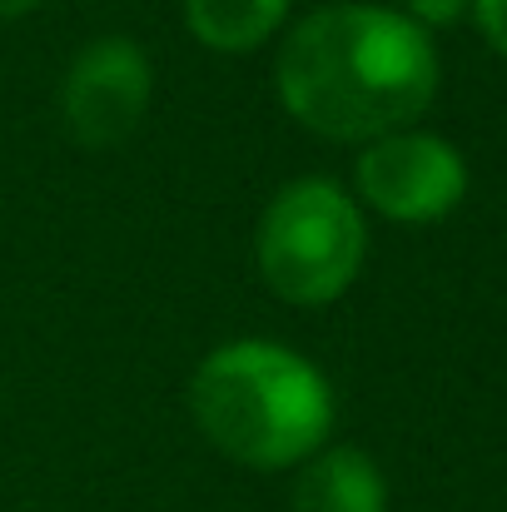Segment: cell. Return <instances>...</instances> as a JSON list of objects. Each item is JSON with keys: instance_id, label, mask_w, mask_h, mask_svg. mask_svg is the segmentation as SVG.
I'll list each match as a JSON object with an SVG mask.
<instances>
[{"instance_id": "cell-1", "label": "cell", "mask_w": 507, "mask_h": 512, "mask_svg": "<svg viewBox=\"0 0 507 512\" xmlns=\"http://www.w3.org/2000/svg\"><path fill=\"white\" fill-rule=\"evenodd\" d=\"M284 110L324 140L373 145L413 125L438 95V55L423 25L378 5L309 15L274 65Z\"/></svg>"}, {"instance_id": "cell-2", "label": "cell", "mask_w": 507, "mask_h": 512, "mask_svg": "<svg viewBox=\"0 0 507 512\" xmlns=\"http://www.w3.org/2000/svg\"><path fill=\"white\" fill-rule=\"evenodd\" d=\"M189 408L204 438L244 468H294L334 428V393L324 373L279 343H224L214 348L194 383Z\"/></svg>"}, {"instance_id": "cell-3", "label": "cell", "mask_w": 507, "mask_h": 512, "mask_svg": "<svg viewBox=\"0 0 507 512\" xmlns=\"http://www.w3.org/2000/svg\"><path fill=\"white\" fill-rule=\"evenodd\" d=\"M363 214L329 179H299L279 189L259 219V274L289 304H329L363 269Z\"/></svg>"}, {"instance_id": "cell-4", "label": "cell", "mask_w": 507, "mask_h": 512, "mask_svg": "<svg viewBox=\"0 0 507 512\" xmlns=\"http://www.w3.org/2000/svg\"><path fill=\"white\" fill-rule=\"evenodd\" d=\"M358 189L383 219L433 224V219H448L463 204L468 165H463V155L448 140L418 135V130H398V135H383V140H373L363 150Z\"/></svg>"}, {"instance_id": "cell-5", "label": "cell", "mask_w": 507, "mask_h": 512, "mask_svg": "<svg viewBox=\"0 0 507 512\" xmlns=\"http://www.w3.org/2000/svg\"><path fill=\"white\" fill-rule=\"evenodd\" d=\"M150 110V60L135 40L105 35L90 40L60 90V115L75 145L110 150L135 135V125Z\"/></svg>"}, {"instance_id": "cell-6", "label": "cell", "mask_w": 507, "mask_h": 512, "mask_svg": "<svg viewBox=\"0 0 507 512\" xmlns=\"http://www.w3.org/2000/svg\"><path fill=\"white\" fill-rule=\"evenodd\" d=\"M289 512H388V488L373 458L358 448H329L299 473Z\"/></svg>"}, {"instance_id": "cell-7", "label": "cell", "mask_w": 507, "mask_h": 512, "mask_svg": "<svg viewBox=\"0 0 507 512\" xmlns=\"http://www.w3.org/2000/svg\"><path fill=\"white\" fill-rule=\"evenodd\" d=\"M284 10L289 0H184V20L194 40L224 55H244L264 45L274 25L284 20Z\"/></svg>"}, {"instance_id": "cell-8", "label": "cell", "mask_w": 507, "mask_h": 512, "mask_svg": "<svg viewBox=\"0 0 507 512\" xmlns=\"http://www.w3.org/2000/svg\"><path fill=\"white\" fill-rule=\"evenodd\" d=\"M413 25H453L463 10H473V0H403Z\"/></svg>"}, {"instance_id": "cell-9", "label": "cell", "mask_w": 507, "mask_h": 512, "mask_svg": "<svg viewBox=\"0 0 507 512\" xmlns=\"http://www.w3.org/2000/svg\"><path fill=\"white\" fill-rule=\"evenodd\" d=\"M473 15H478L483 35L493 40V50L507 55V0H473Z\"/></svg>"}, {"instance_id": "cell-10", "label": "cell", "mask_w": 507, "mask_h": 512, "mask_svg": "<svg viewBox=\"0 0 507 512\" xmlns=\"http://www.w3.org/2000/svg\"><path fill=\"white\" fill-rule=\"evenodd\" d=\"M40 0H0V20H10V15H25V10H35Z\"/></svg>"}]
</instances>
